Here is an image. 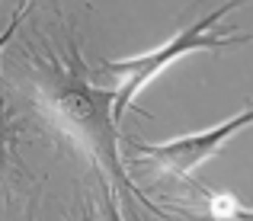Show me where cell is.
I'll return each mask as SVG.
<instances>
[{
  "mask_svg": "<svg viewBox=\"0 0 253 221\" xmlns=\"http://www.w3.org/2000/svg\"><path fill=\"white\" fill-rule=\"evenodd\" d=\"M29 96L42 122L58 138L74 144L99 177L112 179L122 189V196L138 199L148 212L170 221L167 209L154 205V199L131 179L125 157L119 151L122 122L116 119L112 90L93 77L81 51L71 48L68 55H58L48 48V55L29 58Z\"/></svg>",
  "mask_w": 253,
  "mask_h": 221,
  "instance_id": "obj_1",
  "label": "cell"
},
{
  "mask_svg": "<svg viewBox=\"0 0 253 221\" xmlns=\"http://www.w3.org/2000/svg\"><path fill=\"white\" fill-rule=\"evenodd\" d=\"M244 3L247 0H224L221 6L209 10L192 26H183L176 36L167 39L164 45H157V48L131 55V58H106V61H99L93 68V77L112 90L119 122L125 119L128 109H135V99L183 55H189V51H221V48H231V45H250L253 36H234V32L218 29V23Z\"/></svg>",
  "mask_w": 253,
  "mask_h": 221,
  "instance_id": "obj_2",
  "label": "cell"
},
{
  "mask_svg": "<svg viewBox=\"0 0 253 221\" xmlns=\"http://www.w3.org/2000/svg\"><path fill=\"white\" fill-rule=\"evenodd\" d=\"M189 189L196 192V202H186L183 215L192 221H253V205H244L234 192L209 189L196 179H189Z\"/></svg>",
  "mask_w": 253,
  "mask_h": 221,
  "instance_id": "obj_4",
  "label": "cell"
},
{
  "mask_svg": "<svg viewBox=\"0 0 253 221\" xmlns=\"http://www.w3.org/2000/svg\"><path fill=\"white\" fill-rule=\"evenodd\" d=\"M32 10V0H23V3L16 6V13H13V19H10V26L3 29V36H0V58H3V51H6V45H10V39L16 36V29H19V23H23V16Z\"/></svg>",
  "mask_w": 253,
  "mask_h": 221,
  "instance_id": "obj_6",
  "label": "cell"
},
{
  "mask_svg": "<svg viewBox=\"0 0 253 221\" xmlns=\"http://www.w3.org/2000/svg\"><path fill=\"white\" fill-rule=\"evenodd\" d=\"M244 129H253V103L244 106L234 116H228L224 122L211 125V129H202V132H186V135L167 138V141H154V144L131 138L128 144H131V151H135L131 160H135V164H151L161 173H170V177L189 183L199 167H205L231 138L241 135Z\"/></svg>",
  "mask_w": 253,
  "mask_h": 221,
  "instance_id": "obj_3",
  "label": "cell"
},
{
  "mask_svg": "<svg viewBox=\"0 0 253 221\" xmlns=\"http://www.w3.org/2000/svg\"><path fill=\"white\" fill-rule=\"evenodd\" d=\"M99 183H103V199H99V202H90V199H86V205L81 212V221H125L122 189L106 177H99Z\"/></svg>",
  "mask_w": 253,
  "mask_h": 221,
  "instance_id": "obj_5",
  "label": "cell"
}]
</instances>
